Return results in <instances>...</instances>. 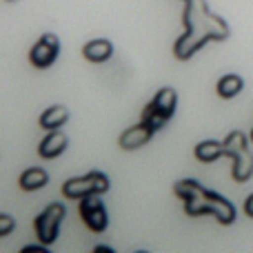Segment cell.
Here are the masks:
<instances>
[{"label":"cell","mask_w":253,"mask_h":253,"mask_svg":"<svg viewBox=\"0 0 253 253\" xmlns=\"http://www.w3.org/2000/svg\"><path fill=\"white\" fill-rule=\"evenodd\" d=\"M184 2H187V0H184Z\"/></svg>","instance_id":"cell-24"},{"label":"cell","mask_w":253,"mask_h":253,"mask_svg":"<svg viewBox=\"0 0 253 253\" xmlns=\"http://www.w3.org/2000/svg\"><path fill=\"white\" fill-rule=\"evenodd\" d=\"M67 144H69L67 135L62 133V131H58V129H51V131H49V135H44V140L40 142L38 153H40V158L51 160V158H58L62 151H65Z\"/></svg>","instance_id":"cell-8"},{"label":"cell","mask_w":253,"mask_h":253,"mask_svg":"<svg viewBox=\"0 0 253 253\" xmlns=\"http://www.w3.org/2000/svg\"><path fill=\"white\" fill-rule=\"evenodd\" d=\"M233 180L236 182H247V180L253 175V153L247 149L240 156L233 158V171H231Z\"/></svg>","instance_id":"cell-13"},{"label":"cell","mask_w":253,"mask_h":253,"mask_svg":"<svg viewBox=\"0 0 253 253\" xmlns=\"http://www.w3.org/2000/svg\"><path fill=\"white\" fill-rule=\"evenodd\" d=\"M151 105L158 114L165 116V118L169 120L175 111V105H178V93H175V89H171V87H162L160 91L153 96Z\"/></svg>","instance_id":"cell-9"},{"label":"cell","mask_w":253,"mask_h":253,"mask_svg":"<svg viewBox=\"0 0 253 253\" xmlns=\"http://www.w3.org/2000/svg\"><path fill=\"white\" fill-rule=\"evenodd\" d=\"M22 253H49V249H47V245L44 247H22Z\"/></svg>","instance_id":"cell-20"},{"label":"cell","mask_w":253,"mask_h":253,"mask_svg":"<svg viewBox=\"0 0 253 253\" xmlns=\"http://www.w3.org/2000/svg\"><path fill=\"white\" fill-rule=\"evenodd\" d=\"M58 53H60V40L53 34H44L38 42L31 47L29 51V62L38 69H47L56 62Z\"/></svg>","instance_id":"cell-6"},{"label":"cell","mask_w":253,"mask_h":253,"mask_svg":"<svg viewBox=\"0 0 253 253\" xmlns=\"http://www.w3.org/2000/svg\"><path fill=\"white\" fill-rule=\"evenodd\" d=\"M111 53H114V44L102 38L91 40V42H87L83 47V56L87 58L89 62H105L111 58Z\"/></svg>","instance_id":"cell-10"},{"label":"cell","mask_w":253,"mask_h":253,"mask_svg":"<svg viewBox=\"0 0 253 253\" xmlns=\"http://www.w3.org/2000/svg\"><path fill=\"white\" fill-rule=\"evenodd\" d=\"M47 182H49V175H47V171L40 169V167H31V169L22 171L20 180H18L22 191H38V189H42Z\"/></svg>","instance_id":"cell-11"},{"label":"cell","mask_w":253,"mask_h":253,"mask_svg":"<svg viewBox=\"0 0 253 253\" xmlns=\"http://www.w3.org/2000/svg\"><path fill=\"white\" fill-rule=\"evenodd\" d=\"M156 133V131L151 129V126H147L144 123L135 125V126H129L126 131H123L118 138V144L126 151H133V149H140L142 144H147L149 140H151V135Z\"/></svg>","instance_id":"cell-7"},{"label":"cell","mask_w":253,"mask_h":253,"mask_svg":"<svg viewBox=\"0 0 253 253\" xmlns=\"http://www.w3.org/2000/svg\"><path fill=\"white\" fill-rule=\"evenodd\" d=\"M13 224H16V222H13L11 215H7V213L0 215V238H7L9 233L13 231Z\"/></svg>","instance_id":"cell-19"},{"label":"cell","mask_w":253,"mask_h":253,"mask_svg":"<svg viewBox=\"0 0 253 253\" xmlns=\"http://www.w3.org/2000/svg\"><path fill=\"white\" fill-rule=\"evenodd\" d=\"M184 211L189 215H205L211 213L220 224H231L236 220V207L227 200V198L218 196L213 191H207L205 187L191 198L184 200Z\"/></svg>","instance_id":"cell-2"},{"label":"cell","mask_w":253,"mask_h":253,"mask_svg":"<svg viewBox=\"0 0 253 253\" xmlns=\"http://www.w3.org/2000/svg\"><path fill=\"white\" fill-rule=\"evenodd\" d=\"M93 251H96V253H114V249H111V247H96Z\"/></svg>","instance_id":"cell-22"},{"label":"cell","mask_w":253,"mask_h":253,"mask_svg":"<svg viewBox=\"0 0 253 253\" xmlns=\"http://www.w3.org/2000/svg\"><path fill=\"white\" fill-rule=\"evenodd\" d=\"M242 87H245V83H242L240 76L227 74V76H222V78L218 80V87H215V91H218L220 98H224V100H231V98H236L238 93L242 91Z\"/></svg>","instance_id":"cell-14"},{"label":"cell","mask_w":253,"mask_h":253,"mask_svg":"<svg viewBox=\"0 0 253 253\" xmlns=\"http://www.w3.org/2000/svg\"><path fill=\"white\" fill-rule=\"evenodd\" d=\"M202 189L200 182H196V180H180V182L173 184V191L178 198H182V200H191L193 196H196L198 191Z\"/></svg>","instance_id":"cell-17"},{"label":"cell","mask_w":253,"mask_h":253,"mask_svg":"<svg viewBox=\"0 0 253 253\" xmlns=\"http://www.w3.org/2000/svg\"><path fill=\"white\" fill-rule=\"evenodd\" d=\"M67 120H69V109H67L65 105H53V107H49L42 116H40V126L47 129V131L60 129Z\"/></svg>","instance_id":"cell-12"},{"label":"cell","mask_w":253,"mask_h":253,"mask_svg":"<svg viewBox=\"0 0 253 253\" xmlns=\"http://www.w3.org/2000/svg\"><path fill=\"white\" fill-rule=\"evenodd\" d=\"M224 156L236 158L242 151H247V135L242 131H231V133L224 138Z\"/></svg>","instance_id":"cell-16"},{"label":"cell","mask_w":253,"mask_h":253,"mask_svg":"<svg viewBox=\"0 0 253 253\" xmlns=\"http://www.w3.org/2000/svg\"><path fill=\"white\" fill-rule=\"evenodd\" d=\"M245 213L249 215V218H253V193L245 200Z\"/></svg>","instance_id":"cell-21"},{"label":"cell","mask_w":253,"mask_h":253,"mask_svg":"<svg viewBox=\"0 0 253 253\" xmlns=\"http://www.w3.org/2000/svg\"><path fill=\"white\" fill-rule=\"evenodd\" d=\"M80 215H83L84 224L96 233L105 231L107 224H109V215H107V209H105V205H102V200L98 198V193L80 200Z\"/></svg>","instance_id":"cell-5"},{"label":"cell","mask_w":253,"mask_h":253,"mask_svg":"<svg viewBox=\"0 0 253 253\" xmlns=\"http://www.w3.org/2000/svg\"><path fill=\"white\" fill-rule=\"evenodd\" d=\"M193 153H196V158L200 162H213L220 156H224V144L215 142V140H205V142L198 144Z\"/></svg>","instance_id":"cell-15"},{"label":"cell","mask_w":253,"mask_h":253,"mask_svg":"<svg viewBox=\"0 0 253 253\" xmlns=\"http://www.w3.org/2000/svg\"><path fill=\"white\" fill-rule=\"evenodd\" d=\"M140 123H144L147 126H151L153 131H158V129H162V126L167 125V118L158 114V111L153 109V105L149 102V105L144 107V111H142V118H140Z\"/></svg>","instance_id":"cell-18"},{"label":"cell","mask_w":253,"mask_h":253,"mask_svg":"<svg viewBox=\"0 0 253 253\" xmlns=\"http://www.w3.org/2000/svg\"><path fill=\"white\" fill-rule=\"evenodd\" d=\"M182 25L184 34L173 44V56L178 60H189L207 42L227 40L231 34L227 20L215 16L205 0H187L182 11Z\"/></svg>","instance_id":"cell-1"},{"label":"cell","mask_w":253,"mask_h":253,"mask_svg":"<svg viewBox=\"0 0 253 253\" xmlns=\"http://www.w3.org/2000/svg\"><path fill=\"white\" fill-rule=\"evenodd\" d=\"M62 218H65V207H62L60 202H51V205L34 220V231H36L38 242H42V245H47V247L51 245V242H56Z\"/></svg>","instance_id":"cell-4"},{"label":"cell","mask_w":253,"mask_h":253,"mask_svg":"<svg viewBox=\"0 0 253 253\" xmlns=\"http://www.w3.org/2000/svg\"><path fill=\"white\" fill-rule=\"evenodd\" d=\"M251 140H253V129H251Z\"/></svg>","instance_id":"cell-23"},{"label":"cell","mask_w":253,"mask_h":253,"mask_svg":"<svg viewBox=\"0 0 253 253\" xmlns=\"http://www.w3.org/2000/svg\"><path fill=\"white\" fill-rule=\"evenodd\" d=\"M107 191H109V178L102 171H89L87 175L71 178L62 184V196L69 198V200H83V198L93 196V193L100 196Z\"/></svg>","instance_id":"cell-3"}]
</instances>
